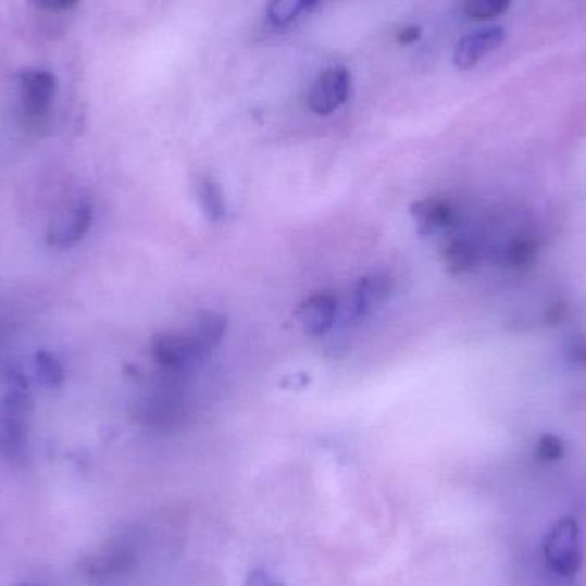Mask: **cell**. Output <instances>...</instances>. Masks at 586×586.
<instances>
[{"mask_svg":"<svg viewBox=\"0 0 586 586\" xmlns=\"http://www.w3.org/2000/svg\"><path fill=\"white\" fill-rule=\"evenodd\" d=\"M416 230L424 237L439 234L453 227L457 211L445 199L427 198L413 202L410 208Z\"/></svg>","mask_w":586,"mask_h":586,"instance_id":"8","label":"cell"},{"mask_svg":"<svg viewBox=\"0 0 586 586\" xmlns=\"http://www.w3.org/2000/svg\"><path fill=\"white\" fill-rule=\"evenodd\" d=\"M35 374L40 385L55 388L64 381V369L55 357L47 352H38L35 357Z\"/></svg>","mask_w":586,"mask_h":586,"instance_id":"14","label":"cell"},{"mask_svg":"<svg viewBox=\"0 0 586 586\" xmlns=\"http://www.w3.org/2000/svg\"><path fill=\"white\" fill-rule=\"evenodd\" d=\"M23 586H40V585H33V583H26V585Z\"/></svg>","mask_w":586,"mask_h":586,"instance_id":"22","label":"cell"},{"mask_svg":"<svg viewBox=\"0 0 586 586\" xmlns=\"http://www.w3.org/2000/svg\"><path fill=\"white\" fill-rule=\"evenodd\" d=\"M442 261L454 275L470 272L478 263V251L475 244L466 239H454L442 247Z\"/></svg>","mask_w":586,"mask_h":586,"instance_id":"10","label":"cell"},{"mask_svg":"<svg viewBox=\"0 0 586 586\" xmlns=\"http://www.w3.org/2000/svg\"><path fill=\"white\" fill-rule=\"evenodd\" d=\"M535 255V246L529 242V240H516V242L511 244L506 251V261L511 266H523V264H528Z\"/></svg>","mask_w":586,"mask_h":586,"instance_id":"17","label":"cell"},{"mask_svg":"<svg viewBox=\"0 0 586 586\" xmlns=\"http://www.w3.org/2000/svg\"><path fill=\"white\" fill-rule=\"evenodd\" d=\"M93 222V208L89 204H79L71 211L70 216L61 220L59 225L52 228V242L61 246H71L85 237L86 232Z\"/></svg>","mask_w":586,"mask_h":586,"instance_id":"9","label":"cell"},{"mask_svg":"<svg viewBox=\"0 0 586 586\" xmlns=\"http://www.w3.org/2000/svg\"><path fill=\"white\" fill-rule=\"evenodd\" d=\"M130 556L126 550L112 547V549L101 550L93 558L85 562V571L95 578H105L112 574L126 570Z\"/></svg>","mask_w":586,"mask_h":586,"instance_id":"11","label":"cell"},{"mask_svg":"<svg viewBox=\"0 0 586 586\" xmlns=\"http://www.w3.org/2000/svg\"><path fill=\"white\" fill-rule=\"evenodd\" d=\"M55 91H58V82L47 71H26L21 74V105L33 124H38V122L41 124L45 119L49 117Z\"/></svg>","mask_w":586,"mask_h":586,"instance_id":"3","label":"cell"},{"mask_svg":"<svg viewBox=\"0 0 586 586\" xmlns=\"http://www.w3.org/2000/svg\"><path fill=\"white\" fill-rule=\"evenodd\" d=\"M537 457L546 463L561 460L564 457V445L554 434H544L537 445Z\"/></svg>","mask_w":586,"mask_h":586,"instance_id":"16","label":"cell"},{"mask_svg":"<svg viewBox=\"0 0 586 586\" xmlns=\"http://www.w3.org/2000/svg\"><path fill=\"white\" fill-rule=\"evenodd\" d=\"M511 0H465L463 9L470 20L487 21L508 11Z\"/></svg>","mask_w":586,"mask_h":586,"instance_id":"15","label":"cell"},{"mask_svg":"<svg viewBox=\"0 0 586 586\" xmlns=\"http://www.w3.org/2000/svg\"><path fill=\"white\" fill-rule=\"evenodd\" d=\"M571 360L574 364L582 365L583 369H586V341L578 340L574 341L573 347L570 348Z\"/></svg>","mask_w":586,"mask_h":586,"instance_id":"19","label":"cell"},{"mask_svg":"<svg viewBox=\"0 0 586 586\" xmlns=\"http://www.w3.org/2000/svg\"><path fill=\"white\" fill-rule=\"evenodd\" d=\"M227 332V317L204 312L187 329L160 333L151 344L153 359L169 371L189 367L222 341Z\"/></svg>","mask_w":586,"mask_h":586,"instance_id":"1","label":"cell"},{"mask_svg":"<svg viewBox=\"0 0 586 586\" xmlns=\"http://www.w3.org/2000/svg\"><path fill=\"white\" fill-rule=\"evenodd\" d=\"M321 0H272L267 5V20L275 26L290 25L303 11L314 9Z\"/></svg>","mask_w":586,"mask_h":586,"instance_id":"13","label":"cell"},{"mask_svg":"<svg viewBox=\"0 0 586 586\" xmlns=\"http://www.w3.org/2000/svg\"><path fill=\"white\" fill-rule=\"evenodd\" d=\"M544 559L552 573L573 579L582 571V529L576 518H561L550 526L543 543Z\"/></svg>","mask_w":586,"mask_h":586,"instance_id":"2","label":"cell"},{"mask_svg":"<svg viewBox=\"0 0 586 586\" xmlns=\"http://www.w3.org/2000/svg\"><path fill=\"white\" fill-rule=\"evenodd\" d=\"M252 586H278V583L270 574H252Z\"/></svg>","mask_w":586,"mask_h":586,"instance_id":"21","label":"cell"},{"mask_svg":"<svg viewBox=\"0 0 586 586\" xmlns=\"http://www.w3.org/2000/svg\"><path fill=\"white\" fill-rule=\"evenodd\" d=\"M352 74L345 67L324 71L309 91L308 103L314 114L328 117L350 97Z\"/></svg>","mask_w":586,"mask_h":586,"instance_id":"4","label":"cell"},{"mask_svg":"<svg viewBox=\"0 0 586 586\" xmlns=\"http://www.w3.org/2000/svg\"><path fill=\"white\" fill-rule=\"evenodd\" d=\"M419 38H421V28H416V26H407V28L398 33V41L400 43H415Z\"/></svg>","mask_w":586,"mask_h":586,"instance_id":"20","label":"cell"},{"mask_svg":"<svg viewBox=\"0 0 586 586\" xmlns=\"http://www.w3.org/2000/svg\"><path fill=\"white\" fill-rule=\"evenodd\" d=\"M198 199L201 204L204 215L211 222H220L223 216L227 215V204H225V196L219 184L211 177H201L198 180Z\"/></svg>","mask_w":586,"mask_h":586,"instance_id":"12","label":"cell"},{"mask_svg":"<svg viewBox=\"0 0 586 586\" xmlns=\"http://www.w3.org/2000/svg\"><path fill=\"white\" fill-rule=\"evenodd\" d=\"M29 2L47 11H67V9H73L79 0H29Z\"/></svg>","mask_w":586,"mask_h":586,"instance_id":"18","label":"cell"},{"mask_svg":"<svg viewBox=\"0 0 586 586\" xmlns=\"http://www.w3.org/2000/svg\"><path fill=\"white\" fill-rule=\"evenodd\" d=\"M336 314H338V299L329 291H320L308 297L297 311L303 332L312 336L326 335L335 324Z\"/></svg>","mask_w":586,"mask_h":586,"instance_id":"7","label":"cell"},{"mask_svg":"<svg viewBox=\"0 0 586 586\" xmlns=\"http://www.w3.org/2000/svg\"><path fill=\"white\" fill-rule=\"evenodd\" d=\"M392 291V278L386 273H372L360 279L353 288L352 302H350V314L353 320H364L372 312L389 299Z\"/></svg>","mask_w":586,"mask_h":586,"instance_id":"6","label":"cell"},{"mask_svg":"<svg viewBox=\"0 0 586 586\" xmlns=\"http://www.w3.org/2000/svg\"><path fill=\"white\" fill-rule=\"evenodd\" d=\"M504 41L506 32L499 26L470 33L458 41L454 49V65L461 71L472 70L486 58L487 53L498 50Z\"/></svg>","mask_w":586,"mask_h":586,"instance_id":"5","label":"cell"}]
</instances>
